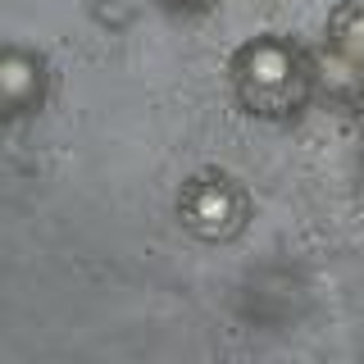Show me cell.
I'll use <instances>...</instances> for the list:
<instances>
[{
    "instance_id": "1",
    "label": "cell",
    "mask_w": 364,
    "mask_h": 364,
    "mask_svg": "<svg viewBox=\"0 0 364 364\" xmlns=\"http://www.w3.org/2000/svg\"><path fill=\"white\" fill-rule=\"evenodd\" d=\"M228 96L232 105L255 123H287L305 119V109L314 105L318 91V68L314 55L305 50L287 32H255L228 55Z\"/></svg>"
},
{
    "instance_id": "2",
    "label": "cell",
    "mask_w": 364,
    "mask_h": 364,
    "mask_svg": "<svg viewBox=\"0 0 364 364\" xmlns=\"http://www.w3.org/2000/svg\"><path fill=\"white\" fill-rule=\"evenodd\" d=\"M173 214L182 232L200 246H232L246 237L250 219H255V196L237 173H228L219 164H205L196 173L182 178Z\"/></svg>"
},
{
    "instance_id": "3",
    "label": "cell",
    "mask_w": 364,
    "mask_h": 364,
    "mask_svg": "<svg viewBox=\"0 0 364 364\" xmlns=\"http://www.w3.org/2000/svg\"><path fill=\"white\" fill-rule=\"evenodd\" d=\"M50 82H55V73H50L46 50H37V46H28V41L0 46V119H5L9 128L37 119L46 109Z\"/></svg>"
},
{
    "instance_id": "4",
    "label": "cell",
    "mask_w": 364,
    "mask_h": 364,
    "mask_svg": "<svg viewBox=\"0 0 364 364\" xmlns=\"http://www.w3.org/2000/svg\"><path fill=\"white\" fill-rule=\"evenodd\" d=\"M269 305H278L282 328L296 323L301 310H305V282H301V273H296V269H282V264L259 269L255 278H250V287H246V318L269 323Z\"/></svg>"
},
{
    "instance_id": "5",
    "label": "cell",
    "mask_w": 364,
    "mask_h": 364,
    "mask_svg": "<svg viewBox=\"0 0 364 364\" xmlns=\"http://www.w3.org/2000/svg\"><path fill=\"white\" fill-rule=\"evenodd\" d=\"M323 41L333 50V60L346 64L350 73H360V82H364V0H337L328 9Z\"/></svg>"
},
{
    "instance_id": "6",
    "label": "cell",
    "mask_w": 364,
    "mask_h": 364,
    "mask_svg": "<svg viewBox=\"0 0 364 364\" xmlns=\"http://www.w3.org/2000/svg\"><path fill=\"white\" fill-rule=\"evenodd\" d=\"M159 9H164L168 18H205L219 0H155Z\"/></svg>"
},
{
    "instance_id": "7",
    "label": "cell",
    "mask_w": 364,
    "mask_h": 364,
    "mask_svg": "<svg viewBox=\"0 0 364 364\" xmlns=\"http://www.w3.org/2000/svg\"><path fill=\"white\" fill-rule=\"evenodd\" d=\"M355 182H360V200H364V146H360V159H355Z\"/></svg>"
},
{
    "instance_id": "8",
    "label": "cell",
    "mask_w": 364,
    "mask_h": 364,
    "mask_svg": "<svg viewBox=\"0 0 364 364\" xmlns=\"http://www.w3.org/2000/svg\"><path fill=\"white\" fill-rule=\"evenodd\" d=\"M355 123H360V132H364V87H360V105H355Z\"/></svg>"
}]
</instances>
